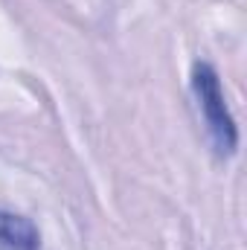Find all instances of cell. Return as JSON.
Instances as JSON below:
<instances>
[{
    "label": "cell",
    "mask_w": 247,
    "mask_h": 250,
    "mask_svg": "<svg viewBox=\"0 0 247 250\" xmlns=\"http://www.w3.org/2000/svg\"><path fill=\"white\" fill-rule=\"evenodd\" d=\"M192 93H195L198 111L206 123V131L212 137V146H215L218 157H233L236 148H239V128H236V120L227 108L221 79H218V70L212 64L195 62V67H192Z\"/></svg>",
    "instance_id": "obj_1"
},
{
    "label": "cell",
    "mask_w": 247,
    "mask_h": 250,
    "mask_svg": "<svg viewBox=\"0 0 247 250\" xmlns=\"http://www.w3.org/2000/svg\"><path fill=\"white\" fill-rule=\"evenodd\" d=\"M0 250H41L35 224L23 215L0 209Z\"/></svg>",
    "instance_id": "obj_2"
}]
</instances>
